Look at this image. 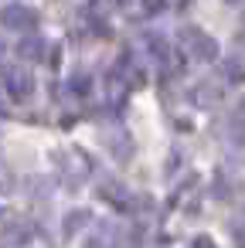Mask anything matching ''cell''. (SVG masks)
I'll return each mask as SVG.
<instances>
[{
  "label": "cell",
  "instance_id": "obj_1",
  "mask_svg": "<svg viewBox=\"0 0 245 248\" xmlns=\"http://www.w3.org/2000/svg\"><path fill=\"white\" fill-rule=\"evenodd\" d=\"M184 48H187V55L197 58V62H211V58L218 55L214 38H208L201 28H187V31H184Z\"/></svg>",
  "mask_w": 245,
  "mask_h": 248
},
{
  "label": "cell",
  "instance_id": "obj_2",
  "mask_svg": "<svg viewBox=\"0 0 245 248\" xmlns=\"http://www.w3.org/2000/svg\"><path fill=\"white\" fill-rule=\"evenodd\" d=\"M4 85H7V92L14 99H28L34 92V78H31V72L24 65H7L4 68Z\"/></svg>",
  "mask_w": 245,
  "mask_h": 248
},
{
  "label": "cell",
  "instance_id": "obj_3",
  "mask_svg": "<svg viewBox=\"0 0 245 248\" xmlns=\"http://www.w3.org/2000/svg\"><path fill=\"white\" fill-rule=\"evenodd\" d=\"M0 24L11 28V31H31V28H38V14H34L31 7L11 4V7L0 11Z\"/></svg>",
  "mask_w": 245,
  "mask_h": 248
},
{
  "label": "cell",
  "instance_id": "obj_4",
  "mask_svg": "<svg viewBox=\"0 0 245 248\" xmlns=\"http://www.w3.org/2000/svg\"><path fill=\"white\" fill-rule=\"evenodd\" d=\"M17 51H21V58H28V62H38V58L45 55V41H41V38H24Z\"/></svg>",
  "mask_w": 245,
  "mask_h": 248
},
{
  "label": "cell",
  "instance_id": "obj_5",
  "mask_svg": "<svg viewBox=\"0 0 245 248\" xmlns=\"http://www.w3.org/2000/svg\"><path fill=\"white\" fill-rule=\"evenodd\" d=\"M102 197H113L116 207H130V194H126L119 184H106V187H102Z\"/></svg>",
  "mask_w": 245,
  "mask_h": 248
},
{
  "label": "cell",
  "instance_id": "obj_6",
  "mask_svg": "<svg viewBox=\"0 0 245 248\" xmlns=\"http://www.w3.org/2000/svg\"><path fill=\"white\" fill-rule=\"evenodd\" d=\"M72 89H75V95H89V75H75Z\"/></svg>",
  "mask_w": 245,
  "mask_h": 248
},
{
  "label": "cell",
  "instance_id": "obj_7",
  "mask_svg": "<svg viewBox=\"0 0 245 248\" xmlns=\"http://www.w3.org/2000/svg\"><path fill=\"white\" fill-rule=\"evenodd\" d=\"M191 248H218V245H214V241H211L208 234H197V238L191 241Z\"/></svg>",
  "mask_w": 245,
  "mask_h": 248
},
{
  "label": "cell",
  "instance_id": "obj_8",
  "mask_svg": "<svg viewBox=\"0 0 245 248\" xmlns=\"http://www.w3.org/2000/svg\"><path fill=\"white\" fill-rule=\"evenodd\" d=\"M160 7H163V0H143V11L147 14H157Z\"/></svg>",
  "mask_w": 245,
  "mask_h": 248
}]
</instances>
